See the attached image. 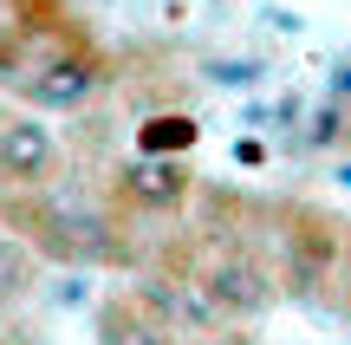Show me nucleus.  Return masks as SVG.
Returning a JSON list of instances; mask_svg holds the SVG:
<instances>
[{"label":"nucleus","instance_id":"f03ea898","mask_svg":"<svg viewBox=\"0 0 351 345\" xmlns=\"http://www.w3.org/2000/svg\"><path fill=\"white\" fill-rule=\"evenodd\" d=\"M52 163H59V143L46 124H33V117L0 124V176L7 182H46Z\"/></svg>","mask_w":351,"mask_h":345},{"label":"nucleus","instance_id":"423d86ee","mask_svg":"<svg viewBox=\"0 0 351 345\" xmlns=\"http://www.w3.org/2000/svg\"><path fill=\"white\" fill-rule=\"evenodd\" d=\"M182 143H195V124H182V117H163V124L143 130V156H169Z\"/></svg>","mask_w":351,"mask_h":345},{"label":"nucleus","instance_id":"0eeeda50","mask_svg":"<svg viewBox=\"0 0 351 345\" xmlns=\"http://www.w3.org/2000/svg\"><path fill=\"white\" fill-rule=\"evenodd\" d=\"M202 345H247V339H234V333H215V339H202Z\"/></svg>","mask_w":351,"mask_h":345},{"label":"nucleus","instance_id":"39448f33","mask_svg":"<svg viewBox=\"0 0 351 345\" xmlns=\"http://www.w3.org/2000/svg\"><path fill=\"white\" fill-rule=\"evenodd\" d=\"M104 345H169V333L150 320V313L111 307V313H104Z\"/></svg>","mask_w":351,"mask_h":345},{"label":"nucleus","instance_id":"20e7f679","mask_svg":"<svg viewBox=\"0 0 351 345\" xmlns=\"http://www.w3.org/2000/svg\"><path fill=\"white\" fill-rule=\"evenodd\" d=\"M124 182H130V195H137L143 209H176V202H182V189H189V176H182L176 156H137Z\"/></svg>","mask_w":351,"mask_h":345},{"label":"nucleus","instance_id":"7ed1b4c3","mask_svg":"<svg viewBox=\"0 0 351 345\" xmlns=\"http://www.w3.org/2000/svg\"><path fill=\"white\" fill-rule=\"evenodd\" d=\"M202 294L215 300V313H261L267 307V274L254 261H221L202 274Z\"/></svg>","mask_w":351,"mask_h":345},{"label":"nucleus","instance_id":"f257e3e1","mask_svg":"<svg viewBox=\"0 0 351 345\" xmlns=\"http://www.w3.org/2000/svg\"><path fill=\"white\" fill-rule=\"evenodd\" d=\"M91 91H98V59L91 52H52L26 72V98L39 111H78Z\"/></svg>","mask_w":351,"mask_h":345}]
</instances>
